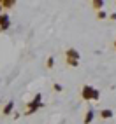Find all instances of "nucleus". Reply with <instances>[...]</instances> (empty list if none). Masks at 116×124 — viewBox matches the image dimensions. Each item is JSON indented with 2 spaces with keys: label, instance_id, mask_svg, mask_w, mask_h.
I'll return each mask as SVG.
<instances>
[{
  "label": "nucleus",
  "instance_id": "nucleus-3",
  "mask_svg": "<svg viewBox=\"0 0 116 124\" xmlns=\"http://www.w3.org/2000/svg\"><path fill=\"white\" fill-rule=\"evenodd\" d=\"M11 108H12V103H9V105L5 107V114H7V112H11Z\"/></svg>",
  "mask_w": 116,
  "mask_h": 124
},
{
  "label": "nucleus",
  "instance_id": "nucleus-1",
  "mask_svg": "<svg viewBox=\"0 0 116 124\" xmlns=\"http://www.w3.org/2000/svg\"><path fill=\"white\" fill-rule=\"evenodd\" d=\"M83 93H85V98H98L97 91L92 89V87H85V89H83Z\"/></svg>",
  "mask_w": 116,
  "mask_h": 124
},
{
  "label": "nucleus",
  "instance_id": "nucleus-2",
  "mask_svg": "<svg viewBox=\"0 0 116 124\" xmlns=\"http://www.w3.org/2000/svg\"><path fill=\"white\" fill-rule=\"evenodd\" d=\"M39 101H40V96H37L35 100H34V103H30L28 107H30V112H34L35 108H37V105H39Z\"/></svg>",
  "mask_w": 116,
  "mask_h": 124
},
{
  "label": "nucleus",
  "instance_id": "nucleus-5",
  "mask_svg": "<svg viewBox=\"0 0 116 124\" xmlns=\"http://www.w3.org/2000/svg\"><path fill=\"white\" fill-rule=\"evenodd\" d=\"M102 115H104V117H111V112H109V110H106Z\"/></svg>",
  "mask_w": 116,
  "mask_h": 124
},
{
  "label": "nucleus",
  "instance_id": "nucleus-4",
  "mask_svg": "<svg viewBox=\"0 0 116 124\" xmlns=\"http://www.w3.org/2000/svg\"><path fill=\"white\" fill-rule=\"evenodd\" d=\"M93 117V112H88V117H86V122H90V119Z\"/></svg>",
  "mask_w": 116,
  "mask_h": 124
}]
</instances>
